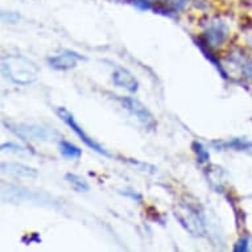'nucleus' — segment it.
I'll list each match as a JSON object with an SVG mask.
<instances>
[{
    "label": "nucleus",
    "mask_w": 252,
    "mask_h": 252,
    "mask_svg": "<svg viewBox=\"0 0 252 252\" xmlns=\"http://www.w3.org/2000/svg\"><path fill=\"white\" fill-rule=\"evenodd\" d=\"M57 114L58 116H60V118H61V119L63 120L67 126H69V128H70L71 131H74V132L77 133V136H78L79 139H81V140H82L87 147H89V148H91L93 151H95V152H98L99 155H103V156L106 157H111V153L107 152V151H106L102 145L98 144L95 140H93V139H91V137L89 136V135H87V133L85 132L81 127H79L78 123L75 122L74 116L71 115V112L67 111L65 107H58Z\"/></svg>",
    "instance_id": "obj_3"
},
{
    "label": "nucleus",
    "mask_w": 252,
    "mask_h": 252,
    "mask_svg": "<svg viewBox=\"0 0 252 252\" xmlns=\"http://www.w3.org/2000/svg\"><path fill=\"white\" fill-rule=\"evenodd\" d=\"M197 45L199 46V49L202 50V53L205 54V57H206L207 60H209V61H210L211 63H213V65L217 67V69H218V71L220 73V74H222V77H223V78H227V74H226V71L223 70V67H222V65H220V62H219L218 60H217V58H215L214 56H213V54L209 52V46L205 45V44H203L201 40H199V41H197Z\"/></svg>",
    "instance_id": "obj_14"
},
{
    "label": "nucleus",
    "mask_w": 252,
    "mask_h": 252,
    "mask_svg": "<svg viewBox=\"0 0 252 252\" xmlns=\"http://www.w3.org/2000/svg\"><path fill=\"white\" fill-rule=\"evenodd\" d=\"M228 37V28L223 21L213 20L207 24L206 29L201 36V41L209 48H218Z\"/></svg>",
    "instance_id": "obj_4"
},
{
    "label": "nucleus",
    "mask_w": 252,
    "mask_h": 252,
    "mask_svg": "<svg viewBox=\"0 0 252 252\" xmlns=\"http://www.w3.org/2000/svg\"><path fill=\"white\" fill-rule=\"evenodd\" d=\"M248 42H250V46H251V48H252V34H251V36H250V37H248Z\"/></svg>",
    "instance_id": "obj_20"
},
{
    "label": "nucleus",
    "mask_w": 252,
    "mask_h": 252,
    "mask_svg": "<svg viewBox=\"0 0 252 252\" xmlns=\"http://www.w3.org/2000/svg\"><path fill=\"white\" fill-rule=\"evenodd\" d=\"M60 152H61V155L65 158H71V160L79 158V157L82 156V151L77 145L71 144V143L66 140L60 141Z\"/></svg>",
    "instance_id": "obj_12"
},
{
    "label": "nucleus",
    "mask_w": 252,
    "mask_h": 252,
    "mask_svg": "<svg viewBox=\"0 0 252 252\" xmlns=\"http://www.w3.org/2000/svg\"><path fill=\"white\" fill-rule=\"evenodd\" d=\"M248 243H250V240L248 238H242L236 242L235 247H234V251L235 252H246L248 251Z\"/></svg>",
    "instance_id": "obj_16"
},
{
    "label": "nucleus",
    "mask_w": 252,
    "mask_h": 252,
    "mask_svg": "<svg viewBox=\"0 0 252 252\" xmlns=\"http://www.w3.org/2000/svg\"><path fill=\"white\" fill-rule=\"evenodd\" d=\"M82 60H86V58L75 52H71V50H65L62 53L48 58V63L57 70H67V69L77 66V62L82 61Z\"/></svg>",
    "instance_id": "obj_7"
},
{
    "label": "nucleus",
    "mask_w": 252,
    "mask_h": 252,
    "mask_svg": "<svg viewBox=\"0 0 252 252\" xmlns=\"http://www.w3.org/2000/svg\"><path fill=\"white\" fill-rule=\"evenodd\" d=\"M65 180L73 186V189H74L75 191H89V189H90V188H89V184H87L81 176H77V174L67 173L66 176H65Z\"/></svg>",
    "instance_id": "obj_13"
},
{
    "label": "nucleus",
    "mask_w": 252,
    "mask_h": 252,
    "mask_svg": "<svg viewBox=\"0 0 252 252\" xmlns=\"http://www.w3.org/2000/svg\"><path fill=\"white\" fill-rule=\"evenodd\" d=\"M1 170H3V173H8L11 176H15V177H37V170H34L33 168L28 165H24V164H20V162H3Z\"/></svg>",
    "instance_id": "obj_9"
},
{
    "label": "nucleus",
    "mask_w": 252,
    "mask_h": 252,
    "mask_svg": "<svg viewBox=\"0 0 252 252\" xmlns=\"http://www.w3.org/2000/svg\"><path fill=\"white\" fill-rule=\"evenodd\" d=\"M119 102L122 103L127 111L132 116H135L140 124H143L147 129H155L156 128V119L152 115V112L149 111L148 108L145 107L144 104L141 103L140 100H137L133 96H119L118 98Z\"/></svg>",
    "instance_id": "obj_2"
},
{
    "label": "nucleus",
    "mask_w": 252,
    "mask_h": 252,
    "mask_svg": "<svg viewBox=\"0 0 252 252\" xmlns=\"http://www.w3.org/2000/svg\"><path fill=\"white\" fill-rule=\"evenodd\" d=\"M120 193L124 195H127V197H129V198L136 199V201H140L141 199V195L137 194V193H135V191L132 190H123V191H120Z\"/></svg>",
    "instance_id": "obj_19"
},
{
    "label": "nucleus",
    "mask_w": 252,
    "mask_h": 252,
    "mask_svg": "<svg viewBox=\"0 0 252 252\" xmlns=\"http://www.w3.org/2000/svg\"><path fill=\"white\" fill-rule=\"evenodd\" d=\"M213 147L217 149H234V151H240L246 152L248 155H252V143L244 140V139H232L230 141H220V143H213Z\"/></svg>",
    "instance_id": "obj_10"
},
{
    "label": "nucleus",
    "mask_w": 252,
    "mask_h": 252,
    "mask_svg": "<svg viewBox=\"0 0 252 252\" xmlns=\"http://www.w3.org/2000/svg\"><path fill=\"white\" fill-rule=\"evenodd\" d=\"M7 128L12 131L15 135L21 137L23 140H38L45 141L49 139V131L37 126H29V124H12L4 122Z\"/></svg>",
    "instance_id": "obj_6"
},
{
    "label": "nucleus",
    "mask_w": 252,
    "mask_h": 252,
    "mask_svg": "<svg viewBox=\"0 0 252 252\" xmlns=\"http://www.w3.org/2000/svg\"><path fill=\"white\" fill-rule=\"evenodd\" d=\"M112 81H114L115 86L126 89L129 93H136L139 90V82H137V79L133 77L131 71L124 69V67H116L115 71L112 73Z\"/></svg>",
    "instance_id": "obj_8"
},
{
    "label": "nucleus",
    "mask_w": 252,
    "mask_h": 252,
    "mask_svg": "<svg viewBox=\"0 0 252 252\" xmlns=\"http://www.w3.org/2000/svg\"><path fill=\"white\" fill-rule=\"evenodd\" d=\"M243 73L248 79H251L252 81V61L247 62V63H244Z\"/></svg>",
    "instance_id": "obj_18"
},
{
    "label": "nucleus",
    "mask_w": 252,
    "mask_h": 252,
    "mask_svg": "<svg viewBox=\"0 0 252 252\" xmlns=\"http://www.w3.org/2000/svg\"><path fill=\"white\" fill-rule=\"evenodd\" d=\"M191 147H193V151H194L195 155H197L198 162H201V164H205V162L209 161L210 155H209L207 149H205V147H203L201 143H198V141H194Z\"/></svg>",
    "instance_id": "obj_15"
},
{
    "label": "nucleus",
    "mask_w": 252,
    "mask_h": 252,
    "mask_svg": "<svg viewBox=\"0 0 252 252\" xmlns=\"http://www.w3.org/2000/svg\"><path fill=\"white\" fill-rule=\"evenodd\" d=\"M133 4L140 9H152L157 13L169 15L168 0H133Z\"/></svg>",
    "instance_id": "obj_11"
},
{
    "label": "nucleus",
    "mask_w": 252,
    "mask_h": 252,
    "mask_svg": "<svg viewBox=\"0 0 252 252\" xmlns=\"http://www.w3.org/2000/svg\"><path fill=\"white\" fill-rule=\"evenodd\" d=\"M1 151H15V152H23L24 148H21V147L13 144V143H4V144H1Z\"/></svg>",
    "instance_id": "obj_17"
},
{
    "label": "nucleus",
    "mask_w": 252,
    "mask_h": 252,
    "mask_svg": "<svg viewBox=\"0 0 252 252\" xmlns=\"http://www.w3.org/2000/svg\"><path fill=\"white\" fill-rule=\"evenodd\" d=\"M1 69L5 77L17 85H29L38 77L36 63L23 56H7L1 61Z\"/></svg>",
    "instance_id": "obj_1"
},
{
    "label": "nucleus",
    "mask_w": 252,
    "mask_h": 252,
    "mask_svg": "<svg viewBox=\"0 0 252 252\" xmlns=\"http://www.w3.org/2000/svg\"><path fill=\"white\" fill-rule=\"evenodd\" d=\"M174 215L180 220V223L190 234L195 236H201L205 234V226H203L202 219L199 218V214L194 209L185 206L182 210L176 211Z\"/></svg>",
    "instance_id": "obj_5"
}]
</instances>
